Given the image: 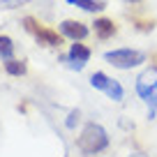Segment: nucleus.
<instances>
[{
	"label": "nucleus",
	"mask_w": 157,
	"mask_h": 157,
	"mask_svg": "<svg viewBox=\"0 0 157 157\" xmlns=\"http://www.w3.org/2000/svg\"><path fill=\"white\" fill-rule=\"evenodd\" d=\"M104 93L109 95V97L113 99V102H120V99H123V86L118 83V81H109V86H106V90H104Z\"/></svg>",
	"instance_id": "11"
},
{
	"label": "nucleus",
	"mask_w": 157,
	"mask_h": 157,
	"mask_svg": "<svg viewBox=\"0 0 157 157\" xmlns=\"http://www.w3.org/2000/svg\"><path fill=\"white\" fill-rule=\"evenodd\" d=\"M23 28L37 39L39 44H44V46H60V44H63V37H60L56 30L42 25L37 19H33V16H25V19H23Z\"/></svg>",
	"instance_id": "4"
},
{
	"label": "nucleus",
	"mask_w": 157,
	"mask_h": 157,
	"mask_svg": "<svg viewBox=\"0 0 157 157\" xmlns=\"http://www.w3.org/2000/svg\"><path fill=\"white\" fill-rule=\"evenodd\" d=\"M76 120H78V111H72V113H69V118H67V127H74Z\"/></svg>",
	"instance_id": "14"
},
{
	"label": "nucleus",
	"mask_w": 157,
	"mask_h": 157,
	"mask_svg": "<svg viewBox=\"0 0 157 157\" xmlns=\"http://www.w3.org/2000/svg\"><path fill=\"white\" fill-rule=\"evenodd\" d=\"M106 146H109V136H106V132H104V127H99V125H95V123L86 125V129L81 132V136H78V148H81L86 155H95V152L104 150Z\"/></svg>",
	"instance_id": "1"
},
{
	"label": "nucleus",
	"mask_w": 157,
	"mask_h": 157,
	"mask_svg": "<svg viewBox=\"0 0 157 157\" xmlns=\"http://www.w3.org/2000/svg\"><path fill=\"white\" fill-rule=\"evenodd\" d=\"M5 69H7V74H12V76H23L28 67H25L23 60H7V63H5Z\"/></svg>",
	"instance_id": "9"
},
{
	"label": "nucleus",
	"mask_w": 157,
	"mask_h": 157,
	"mask_svg": "<svg viewBox=\"0 0 157 157\" xmlns=\"http://www.w3.org/2000/svg\"><path fill=\"white\" fill-rule=\"evenodd\" d=\"M109 81H111V78H109L104 72H95L93 76H90V86H93V88H97V90H106Z\"/></svg>",
	"instance_id": "12"
},
{
	"label": "nucleus",
	"mask_w": 157,
	"mask_h": 157,
	"mask_svg": "<svg viewBox=\"0 0 157 157\" xmlns=\"http://www.w3.org/2000/svg\"><path fill=\"white\" fill-rule=\"evenodd\" d=\"M21 7V0H0V10H14Z\"/></svg>",
	"instance_id": "13"
},
{
	"label": "nucleus",
	"mask_w": 157,
	"mask_h": 157,
	"mask_svg": "<svg viewBox=\"0 0 157 157\" xmlns=\"http://www.w3.org/2000/svg\"><path fill=\"white\" fill-rule=\"evenodd\" d=\"M60 33H63L65 37L74 39V42H81V39L88 37V25L81 23V21L67 19V21H63V23H60Z\"/></svg>",
	"instance_id": "6"
},
{
	"label": "nucleus",
	"mask_w": 157,
	"mask_h": 157,
	"mask_svg": "<svg viewBox=\"0 0 157 157\" xmlns=\"http://www.w3.org/2000/svg\"><path fill=\"white\" fill-rule=\"evenodd\" d=\"M67 67L69 69H76V72H81V69L86 67V63L90 60V49L86 44H78V42H74L72 49H69V56L67 58Z\"/></svg>",
	"instance_id": "5"
},
{
	"label": "nucleus",
	"mask_w": 157,
	"mask_h": 157,
	"mask_svg": "<svg viewBox=\"0 0 157 157\" xmlns=\"http://www.w3.org/2000/svg\"><path fill=\"white\" fill-rule=\"evenodd\" d=\"M127 2H139V0H127Z\"/></svg>",
	"instance_id": "15"
},
{
	"label": "nucleus",
	"mask_w": 157,
	"mask_h": 157,
	"mask_svg": "<svg viewBox=\"0 0 157 157\" xmlns=\"http://www.w3.org/2000/svg\"><path fill=\"white\" fill-rule=\"evenodd\" d=\"M104 60L109 65H113V67H118V69H132L136 65L146 63V53L136 51V49H116V51H106Z\"/></svg>",
	"instance_id": "2"
},
{
	"label": "nucleus",
	"mask_w": 157,
	"mask_h": 157,
	"mask_svg": "<svg viewBox=\"0 0 157 157\" xmlns=\"http://www.w3.org/2000/svg\"><path fill=\"white\" fill-rule=\"evenodd\" d=\"M12 53H14V44L7 35H0V58L12 60Z\"/></svg>",
	"instance_id": "10"
},
{
	"label": "nucleus",
	"mask_w": 157,
	"mask_h": 157,
	"mask_svg": "<svg viewBox=\"0 0 157 157\" xmlns=\"http://www.w3.org/2000/svg\"><path fill=\"white\" fill-rule=\"evenodd\" d=\"M69 5H76V7H81L83 12H99V10H104L106 7V2L104 0H67Z\"/></svg>",
	"instance_id": "8"
},
{
	"label": "nucleus",
	"mask_w": 157,
	"mask_h": 157,
	"mask_svg": "<svg viewBox=\"0 0 157 157\" xmlns=\"http://www.w3.org/2000/svg\"><path fill=\"white\" fill-rule=\"evenodd\" d=\"M95 35H97L99 39H109V37H113V35H116V23H113L111 19H97L95 21Z\"/></svg>",
	"instance_id": "7"
},
{
	"label": "nucleus",
	"mask_w": 157,
	"mask_h": 157,
	"mask_svg": "<svg viewBox=\"0 0 157 157\" xmlns=\"http://www.w3.org/2000/svg\"><path fill=\"white\" fill-rule=\"evenodd\" d=\"M136 93L150 104V118L157 109V67H150L136 78Z\"/></svg>",
	"instance_id": "3"
}]
</instances>
